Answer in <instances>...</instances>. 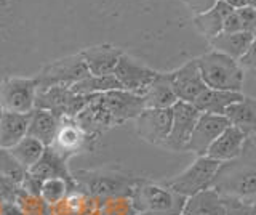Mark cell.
Returning a JSON list of instances; mask_svg holds the SVG:
<instances>
[{"label": "cell", "mask_w": 256, "mask_h": 215, "mask_svg": "<svg viewBox=\"0 0 256 215\" xmlns=\"http://www.w3.org/2000/svg\"><path fill=\"white\" fill-rule=\"evenodd\" d=\"M136 133L144 141L156 146H164V143L172 129V108L170 109H150L146 108L134 119Z\"/></svg>", "instance_id": "cell-12"}, {"label": "cell", "mask_w": 256, "mask_h": 215, "mask_svg": "<svg viewBox=\"0 0 256 215\" xmlns=\"http://www.w3.org/2000/svg\"><path fill=\"white\" fill-rule=\"evenodd\" d=\"M228 205V215H256V204H244L224 199Z\"/></svg>", "instance_id": "cell-33"}, {"label": "cell", "mask_w": 256, "mask_h": 215, "mask_svg": "<svg viewBox=\"0 0 256 215\" xmlns=\"http://www.w3.org/2000/svg\"><path fill=\"white\" fill-rule=\"evenodd\" d=\"M184 4L188 5V9L196 15L205 13L206 10L213 9V7L218 4V0H182Z\"/></svg>", "instance_id": "cell-34"}, {"label": "cell", "mask_w": 256, "mask_h": 215, "mask_svg": "<svg viewBox=\"0 0 256 215\" xmlns=\"http://www.w3.org/2000/svg\"><path fill=\"white\" fill-rule=\"evenodd\" d=\"M170 77L178 101L190 103L192 105L198 95L205 89H208L202 79V74H200L197 60H190L181 68L172 71Z\"/></svg>", "instance_id": "cell-14"}, {"label": "cell", "mask_w": 256, "mask_h": 215, "mask_svg": "<svg viewBox=\"0 0 256 215\" xmlns=\"http://www.w3.org/2000/svg\"><path fill=\"white\" fill-rule=\"evenodd\" d=\"M244 97V93L237 92H224V90H214V89H205L202 93L192 103L198 113H208V114H220L224 116L226 109L232 103L238 101Z\"/></svg>", "instance_id": "cell-23"}, {"label": "cell", "mask_w": 256, "mask_h": 215, "mask_svg": "<svg viewBox=\"0 0 256 215\" xmlns=\"http://www.w3.org/2000/svg\"><path fill=\"white\" fill-rule=\"evenodd\" d=\"M230 125L242 130L246 137L256 133V98L244 97L232 103L224 113Z\"/></svg>", "instance_id": "cell-22"}, {"label": "cell", "mask_w": 256, "mask_h": 215, "mask_svg": "<svg viewBox=\"0 0 256 215\" xmlns=\"http://www.w3.org/2000/svg\"><path fill=\"white\" fill-rule=\"evenodd\" d=\"M72 177L76 180L77 191L96 199L101 204L112 197H130L134 185L140 180L122 173L88 170H78Z\"/></svg>", "instance_id": "cell-4"}, {"label": "cell", "mask_w": 256, "mask_h": 215, "mask_svg": "<svg viewBox=\"0 0 256 215\" xmlns=\"http://www.w3.org/2000/svg\"><path fill=\"white\" fill-rule=\"evenodd\" d=\"M88 141H92V140L86 138V135L80 130L76 119L61 117L58 132H56L54 140L50 146L64 159H69L74 154L80 153L82 149H85Z\"/></svg>", "instance_id": "cell-15"}, {"label": "cell", "mask_w": 256, "mask_h": 215, "mask_svg": "<svg viewBox=\"0 0 256 215\" xmlns=\"http://www.w3.org/2000/svg\"><path fill=\"white\" fill-rule=\"evenodd\" d=\"M38 81L36 77H10L0 84V109L29 114L36 108Z\"/></svg>", "instance_id": "cell-6"}, {"label": "cell", "mask_w": 256, "mask_h": 215, "mask_svg": "<svg viewBox=\"0 0 256 215\" xmlns=\"http://www.w3.org/2000/svg\"><path fill=\"white\" fill-rule=\"evenodd\" d=\"M136 215H181L186 197L174 193L164 183L140 178L130 194Z\"/></svg>", "instance_id": "cell-2"}, {"label": "cell", "mask_w": 256, "mask_h": 215, "mask_svg": "<svg viewBox=\"0 0 256 215\" xmlns=\"http://www.w3.org/2000/svg\"><path fill=\"white\" fill-rule=\"evenodd\" d=\"M88 215H100V210L98 212H93V213H88Z\"/></svg>", "instance_id": "cell-38"}, {"label": "cell", "mask_w": 256, "mask_h": 215, "mask_svg": "<svg viewBox=\"0 0 256 215\" xmlns=\"http://www.w3.org/2000/svg\"><path fill=\"white\" fill-rule=\"evenodd\" d=\"M237 13H238L240 23H242L244 33L253 36L256 29V12L250 9V7H242V9H237Z\"/></svg>", "instance_id": "cell-32"}, {"label": "cell", "mask_w": 256, "mask_h": 215, "mask_svg": "<svg viewBox=\"0 0 256 215\" xmlns=\"http://www.w3.org/2000/svg\"><path fill=\"white\" fill-rule=\"evenodd\" d=\"M229 125L230 124L226 119V116L200 113L186 151H190V153H194L196 156H205L208 148L212 146V143L218 138Z\"/></svg>", "instance_id": "cell-13"}, {"label": "cell", "mask_w": 256, "mask_h": 215, "mask_svg": "<svg viewBox=\"0 0 256 215\" xmlns=\"http://www.w3.org/2000/svg\"><path fill=\"white\" fill-rule=\"evenodd\" d=\"M29 173L32 177L46 180V178H62L66 180L72 189L77 191L76 180L72 177V172L68 167V159H64L61 154H58L52 146H46L42 157L38 159L37 164L30 167Z\"/></svg>", "instance_id": "cell-16"}, {"label": "cell", "mask_w": 256, "mask_h": 215, "mask_svg": "<svg viewBox=\"0 0 256 215\" xmlns=\"http://www.w3.org/2000/svg\"><path fill=\"white\" fill-rule=\"evenodd\" d=\"M60 127V117H56L50 111L34 108L30 113L29 127H28V137H32L44 143L45 146H50L54 135Z\"/></svg>", "instance_id": "cell-24"}, {"label": "cell", "mask_w": 256, "mask_h": 215, "mask_svg": "<svg viewBox=\"0 0 256 215\" xmlns=\"http://www.w3.org/2000/svg\"><path fill=\"white\" fill-rule=\"evenodd\" d=\"M220 165L221 162L208 156H197L196 161L186 170H182L176 177L165 180L164 185L184 197H190L200 191L212 188L213 178Z\"/></svg>", "instance_id": "cell-5"}, {"label": "cell", "mask_w": 256, "mask_h": 215, "mask_svg": "<svg viewBox=\"0 0 256 215\" xmlns=\"http://www.w3.org/2000/svg\"><path fill=\"white\" fill-rule=\"evenodd\" d=\"M0 114H2V109H0Z\"/></svg>", "instance_id": "cell-40"}, {"label": "cell", "mask_w": 256, "mask_h": 215, "mask_svg": "<svg viewBox=\"0 0 256 215\" xmlns=\"http://www.w3.org/2000/svg\"><path fill=\"white\" fill-rule=\"evenodd\" d=\"M212 188L224 199L256 204V133L246 137L242 154L237 159L220 165Z\"/></svg>", "instance_id": "cell-1"}, {"label": "cell", "mask_w": 256, "mask_h": 215, "mask_svg": "<svg viewBox=\"0 0 256 215\" xmlns=\"http://www.w3.org/2000/svg\"><path fill=\"white\" fill-rule=\"evenodd\" d=\"M70 90L77 95L92 97V95L106 93L110 90H122V87H120L114 74H108V76H88L82 79L80 82L72 85Z\"/></svg>", "instance_id": "cell-27"}, {"label": "cell", "mask_w": 256, "mask_h": 215, "mask_svg": "<svg viewBox=\"0 0 256 215\" xmlns=\"http://www.w3.org/2000/svg\"><path fill=\"white\" fill-rule=\"evenodd\" d=\"M45 148L46 146L44 143H40L38 140L32 138V137H24L20 143H16V145L8 151H10L16 161L29 172L30 167L37 164L38 159L42 157Z\"/></svg>", "instance_id": "cell-28"}, {"label": "cell", "mask_w": 256, "mask_h": 215, "mask_svg": "<svg viewBox=\"0 0 256 215\" xmlns=\"http://www.w3.org/2000/svg\"><path fill=\"white\" fill-rule=\"evenodd\" d=\"M88 97L77 95L70 87L53 85L46 89H38L36 95V108L53 113L56 117L74 119L86 105Z\"/></svg>", "instance_id": "cell-7"}, {"label": "cell", "mask_w": 256, "mask_h": 215, "mask_svg": "<svg viewBox=\"0 0 256 215\" xmlns=\"http://www.w3.org/2000/svg\"><path fill=\"white\" fill-rule=\"evenodd\" d=\"M181 215H228V205L221 194L208 188L186 197Z\"/></svg>", "instance_id": "cell-20"}, {"label": "cell", "mask_w": 256, "mask_h": 215, "mask_svg": "<svg viewBox=\"0 0 256 215\" xmlns=\"http://www.w3.org/2000/svg\"><path fill=\"white\" fill-rule=\"evenodd\" d=\"M246 7H250V9L256 12V0H246Z\"/></svg>", "instance_id": "cell-37"}, {"label": "cell", "mask_w": 256, "mask_h": 215, "mask_svg": "<svg viewBox=\"0 0 256 215\" xmlns=\"http://www.w3.org/2000/svg\"><path fill=\"white\" fill-rule=\"evenodd\" d=\"M234 10L230 9L229 5H226L221 0H218L213 9L206 10L205 13H200L194 17V25L197 28V31L202 34L206 41H212L213 37H216L218 34L222 33V26L224 21L229 17V13Z\"/></svg>", "instance_id": "cell-25"}, {"label": "cell", "mask_w": 256, "mask_h": 215, "mask_svg": "<svg viewBox=\"0 0 256 215\" xmlns=\"http://www.w3.org/2000/svg\"><path fill=\"white\" fill-rule=\"evenodd\" d=\"M88 76H90V73H88L80 53H77L44 66L36 79L38 81V89H46V87L53 85L72 87Z\"/></svg>", "instance_id": "cell-8"}, {"label": "cell", "mask_w": 256, "mask_h": 215, "mask_svg": "<svg viewBox=\"0 0 256 215\" xmlns=\"http://www.w3.org/2000/svg\"><path fill=\"white\" fill-rule=\"evenodd\" d=\"M198 116L200 113L194 108V105L184 101L176 103L172 108V129L162 148L176 151V153L186 151L190 135L198 121Z\"/></svg>", "instance_id": "cell-10"}, {"label": "cell", "mask_w": 256, "mask_h": 215, "mask_svg": "<svg viewBox=\"0 0 256 215\" xmlns=\"http://www.w3.org/2000/svg\"><path fill=\"white\" fill-rule=\"evenodd\" d=\"M26 175H28V170L16 161L10 151L0 148V177L5 178L6 181H10L12 185L21 188Z\"/></svg>", "instance_id": "cell-29"}, {"label": "cell", "mask_w": 256, "mask_h": 215, "mask_svg": "<svg viewBox=\"0 0 256 215\" xmlns=\"http://www.w3.org/2000/svg\"><path fill=\"white\" fill-rule=\"evenodd\" d=\"M72 186L66 180L62 178H46L42 181V188H40V199L48 205L53 207L60 204L69 193H72Z\"/></svg>", "instance_id": "cell-30"}, {"label": "cell", "mask_w": 256, "mask_h": 215, "mask_svg": "<svg viewBox=\"0 0 256 215\" xmlns=\"http://www.w3.org/2000/svg\"><path fill=\"white\" fill-rule=\"evenodd\" d=\"M245 141H246V135L242 130H238L237 127L229 125L228 129L212 143V146L208 148L205 156L212 157L221 164L234 161V159H237L242 154Z\"/></svg>", "instance_id": "cell-17"}, {"label": "cell", "mask_w": 256, "mask_h": 215, "mask_svg": "<svg viewBox=\"0 0 256 215\" xmlns=\"http://www.w3.org/2000/svg\"><path fill=\"white\" fill-rule=\"evenodd\" d=\"M124 52L112 45H93L80 52L90 76H108L114 73Z\"/></svg>", "instance_id": "cell-18"}, {"label": "cell", "mask_w": 256, "mask_h": 215, "mask_svg": "<svg viewBox=\"0 0 256 215\" xmlns=\"http://www.w3.org/2000/svg\"><path fill=\"white\" fill-rule=\"evenodd\" d=\"M0 215H24L18 204L14 202H4L0 207Z\"/></svg>", "instance_id": "cell-35"}, {"label": "cell", "mask_w": 256, "mask_h": 215, "mask_svg": "<svg viewBox=\"0 0 256 215\" xmlns=\"http://www.w3.org/2000/svg\"><path fill=\"white\" fill-rule=\"evenodd\" d=\"M144 106L150 109H170L178 103L170 73H157L148 90L142 93Z\"/></svg>", "instance_id": "cell-19"}, {"label": "cell", "mask_w": 256, "mask_h": 215, "mask_svg": "<svg viewBox=\"0 0 256 215\" xmlns=\"http://www.w3.org/2000/svg\"><path fill=\"white\" fill-rule=\"evenodd\" d=\"M112 74L116 76L122 90L142 97V93L148 90V87L157 76V71L141 65V63L133 60L132 57L122 53V57L118 58V63Z\"/></svg>", "instance_id": "cell-11"}, {"label": "cell", "mask_w": 256, "mask_h": 215, "mask_svg": "<svg viewBox=\"0 0 256 215\" xmlns=\"http://www.w3.org/2000/svg\"><path fill=\"white\" fill-rule=\"evenodd\" d=\"M253 36L246 33H221L212 41H208L212 49L218 53L226 55L232 60H240L244 53L248 50V47L253 42Z\"/></svg>", "instance_id": "cell-26"}, {"label": "cell", "mask_w": 256, "mask_h": 215, "mask_svg": "<svg viewBox=\"0 0 256 215\" xmlns=\"http://www.w3.org/2000/svg\"><path fill=\"white\" fill-rule=\"evenodd\" d=\"M221 2H224L226 5H229L230 9H242V7H246V0H221Z\"/></svg>", "instance_id": "cell-36"}, {"label": "cell", "mask_w": 256, "mask_h": 215, "mask_svg": "<svg viewBox=\"0 0 256 215\" xmlns=\"http://www.w3.org/2000/svg\"><path fill=\"white\" fill-rule=\"evenodd\" d=\"M197 65L208 89L242 93L245 73L237 60L212 50L197 58Z\"/></svg>", "instance_id": "cell-3"}, {"label": "cell", "mask_w": 256, "mask_h": 215, "mask_svg": "<svg viewBox=\"0 0 256 215\" xmlns=\"http://www.w3.org/2000/svg\"><path fill=\"white\" fill-rule=\"evenodd\" d=\"M253 37H254V39H256V29H254V34H253Z\"/></svg>", "instance_id": "cell-39"}, {"label": "cell", "mask_w": 256, "mask_h": 215, "mask_svg": "<svg viewBox=\"0 0 256 215\" xmlns=\"http://www.w3.org/2000/svg\"><path fill=\"white\" fill-rule=\"evenodd\" d=\"M240 68L244 69L245 74H252L256 77V39L248 47V50L244 53V57L238 60Z\"/></svg>", "instance_id": "cell-31"}, {"label": "cell", "mask_w": 256, "mask_h": 215, "mask_svg": "<svg viewBox=\"0 0 256 215\" xmlns=\"http://www.w3.org/2000/svg\"><path fill=\"white\" fill-rule=\"evenodd\" d=\"M96 98H98L100 105L110 117L114 127L126 121H134L146 109L141 95L126 90H110L96 95Z\"/></svg>", "instance_id": "cell-9"}, {"label": "cell", "mask_w": 256, "mask_h": 215, "mask_svg": "<svg viewBox=\"0 0 256 215\" xmlns=\"http://www.w3.org/2000/svg\"><path fill=\"white\" fill-rule=\"evenodd\" d=\"M29 119L30 113L21 114L2 111V114H0V148L10 149L24 137H28Z\"/></svg>", "instance_id": "cell-21"}]
</instances>
